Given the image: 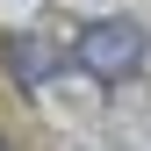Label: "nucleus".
Masks as SVG:
<instances>
[{"mask_svg":"<svg viewBox=\"0 0 151 151\" xmlns=\"http://www.w3.org/2000/svg\"><path fill=\"white\" fill-rule=\"evenodd\" d=\"M93 79H129L144 58H151V43H144V29L137 22H93L86 36H79V50H72Z\"/></svg>","mask_w":151,"mask_h":151,"instance_id":"f257e3e1","label":"nucleus"},{"mask_svg":"<svg viewBox=\"0 0 151 151\" xmlns=\"http://www.w3.org/2000/svg\"><path fill=\"white\" fill-rule=\"evenodd\" d=\"M7 58H14V79H22V86H43L50 72L65 65L58 50H50V43H36V36H14V43H7Z\"/></svg>","mask_w":151,"mask_h":151,"instance_id":"f03ea898","label":"nucleus"},{"mask_svg":"<svg viewBox=\"0 0 151 151\" xmlns=\"http://www.w3.org/2000/svg\"><path fill=\"white\" fill-rule=\"evenodd\" d=\"M0 151H14V144H7V137H0Z\"/></svg>","mask_w":151,"mask_h":151,"instance_id":"7ed1b4c3","label":"nucleus"}]
</instances>
